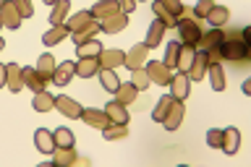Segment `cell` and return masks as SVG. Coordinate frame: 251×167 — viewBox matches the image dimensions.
<instances>
[{"mask_svg": "<svg viewBox=\"0 0 251 167\" xmlns=\"http://www.w3.org/2000/svg\"><path fill=\"white\" fill-rule=\"evenodd\" d=\"M249 42H251V31L249 29H230L223 37V60L241 63L249 58Z\"/></svg>", "mask_w": 251, "mask_h": 167, "instance_id": "obj_1", "label": "cell"}, {"mask_svg": "<svg viewBox=\"0 0 251 167\" xmlns=\"http://www.w3.org/2000/svg\"><path fill=\"white\" fill-rule=\"evenodd\" d=\"M66 26L71 31V37H74V42L81 45V42H86V39H94V34L100 31V21L94 19L89 11H81V13L71 16Z\"/></svg>", "mask_w": 251, "mask_h": 167, "instance_id": "obj_2", "label": "cell"}, {"mask_svg": "<svg viewBox=\"0 0 251 167\" xmlns=\"http://www.w3.org/2000/svg\"><path fill=\"white\" fill-rule=\"evenodd\" d=\"M176 29H178V42H183L188 47H194L196 50V45H199V39H201V26H199V21H196V16L188 11H183V16H178L176 19Z\"/></svg>", "mask_w": 251, "mask_h": 167, "instance_id": "obj_3", "label": "cell"}, {"mask_svg": "<svg viewBox=\"0 0 251 167\" xmlns=\"http://www.w3.org/2000/svg\"><path fill=\"white\" fill-rule=\"evenodd\" d=\"M223 37H225V29H209L204 31L199 45H196V50H201L204 55H207V63L212 66V63H220L223 60Z\"/></svg>", "mask_w": 251, "mask_h": 167, "instance_id": "obj_4", "label": "cell"}, {"mask_svg": "<svg viewBox=\"0 0 251 167\" xmlns=\"http://www.w3.org/2000/svg\"><path fill=\"white\" fill-rule=\"evenodd\" d=\"M144 71H147L149 81H152V84H160V86H168L170 78H173L170 71L165 68L162 63H157V60H147V63H144Z\"/></svg>", "mask_w": 251, "mask_h": 167, "instance_id": "obj_5", "label": "cell"}, {"mask_svg": "<svg viewBox=\"0 0 251 167\" xmlns=\"http://www.w3.org/2000/svg\"><path fill=\"white\" fill-rule=\"evenodd\" d=\"M191 78H188V73H176L170 78V97L173 99H188V94H191Z\"/></svg>", "mask_w": 251, "mask_h": 167, "instance_id": "obj_6", "label": "cell"}, {"mask_svg": "<svg viewBox=\"0 0 251 167\" xmlns=\"http://www.w3.org/2000/svg\"><path fill=\"white\" fill-rule=\"evenodd\" d=\"M55 110H60V113L66 118H71V120H78V118H81V105H78L76 99L66 97V94L55 97Z\"/></svg>", "mask_w": 251, "mask_h": 167, "instance_id": "obj_7", "label": "cell"}, {"mask_svg": "<svg viewBox=\"0 0 251 167\" xmlns=\"http://www.w3.org/2000/svg\"><path fill=\"white\" fill-rule=\"evenodd\" d=\"M5 86H8L13 94L21 92L24 73H21V66H19V63H5Z\"/></svg>", "mask_w": 251, "mask_h": 167, "instance_id": "obj_8", "label": "cell"}, {"mask_svg": "<svg viewBox=\"0 0 251 167\" xmlns=\"http://www.w3.org/2000/svg\"><path fill=\"white\" fill-rule=\"evenodd\" d=\"M183 115H186L183 102H180V99H173V107L168 110V115H165L162 125H165L168 131H176V128H180V120H183Z\"/></svg>", "mask_w": 251, "mask_h": 167, "instance_id": "obj_9", "label": "cell"}, {"mask_svg": "<svg viewBox=\"0 0 251 167\" xmlns=\"http://www.w3.org/2000/svg\"><path fill=\"white\" fill-rule=\"evenodd\" d=\"M89 13H92L97 21H105V19H110V16L121 13V5H118V0H97Z\"/></svg>", "mask_w": 251, "mask_h": 167, "instance_id": "obj_10", "label": "cell"}, {"mask_svg": "<svg viewBox=\"0 0 251 167\" xmlns=\"http://www.w3.org/2000/svg\"><path fill=\"white\" fill-rule=\"evenodd\" d=\"M81 120H84L86 125H92V128H100V131L110 125V118H107L105 110H94V107L81 110Z\"/></svg>", "mask_w": 251, "mask_h": 167, "instance_id": "obj_11", "label": "cell"}, {"mask_svg": "<svg viewBox=\"0 0 251 167\" xmlns=\"http://www.w3.org/2000/svg\"><path fill=\"white\" fill-rule=\"evenodd\" d=\"M21 73H24V86H29L31 92H45L47 89V78L39 73L37 68H21Z\"/></svg>", "mask_w": 251, "mask_h": 167, "instance_id": "obj_12", "label": "cell"}, {"mask_svg": "<svg viewBox=\"0 0 251 167\" xmlns=\"http://www.w3.org/2000/svg\"><path fill=\"white\" fill-rule=\"evenodd\" d=\"M0 19H3V26H8V29L21 26V13L16 11V5L11 0H3V5H0Z\"/></svg>", "mask_w": 251, "mask_h": 167, "instance_id": "obj_13", "label": "cell"}, {"mask_svg": "<svg viewBox=\"0 0 251 167\" xmlns=\"http://www.w3.org/2000/svg\"><path fill=\"white\" fill-rule=\"evenodd\" d=\"M128 26V13H115L110 16V19L100 21V31H105V34H118V31H123Z\"/></svg>", "mask_w": 251, "mask_h": 167, "instance_id": "obj_14", "label": "cell"}, {"mask_svg": "<svg viewBox=\"0 0 251 167\" xmlns=\"http://www.w3.org/2000/svg\"><path fill=\"white\" fill-rule=\"evenodd\" d=\"M76 76V63L74 60H63L58 68H55V73H52V84H58V86H66L71 84V78Z\"/></svg>", "mask_w": 251, "mask_h": 167, "instance_id": "obj_15", "label": "cell"}, {"mask_svg": "<svg viewBox=\"0 0 251 167\" xmlns=\"http://www.w3.org/2000/svg\"><path fill=\"white\" fill-rule=\"evenodd\" d=\"M144 63H147V47L144 45H133L131 50L126 52V63H123L126 68L136 71V68H144Z\"/></svg>", "mask_w": 251, "mask_h": 167, "instance_id": "obj_16", "label": "cell"}, {"mask_svg": "<svg viewBox=\"0 0 251 167\" xmlns=\"http://www.w3.org/2000/svg\"><path fill=\"white\" fill-rule=\"evenodd\" d=\"M105 113H107V118H110V123H118V125H128V110H126L118 99H113V102H107L105 105Z\"/></svg>", "mask_w": 251, "mask_h": 167, "instance_id": "obj_17", "label": "cell"}, {"mask_svg": "<svg viewBox=\"0 0 251 167\" xmlns=\"http://www.w3.org/2000/svg\"><path fill=\"white\" fill-rule=\"evenodd\" d=\"M207 55H204L201 50H196L194 52V63H191V68H188V78L191 81H201L204 76H207Z\"/></svg>", "mask_w": 251, "mask_h": 167, "instance_id": "obj_18", "label": "cell"}, {"mask_svg": "<svg viewBox=\"0 0 251 167\" xmlns=\"http://www.w3.org/2000/svg\"><path fill=\"white\" fill-rule=\"evenodd\" d=\"M204 21H209L212 29H223L227 21H230V11L225 5H212V11L204 16Z\"/></svg>", "mask_w": 251, "mask_h": 167, "instance_id": "obj_19", "label": "cell"}, {"mask_svg": "<svg viewBox=\"0 0 251 167\" xmlns=\"http://www.w3.org/2000/svg\"><path fill=\"white\" fill-rule=\"evenodd\" d=\"M100 58H78L76 63V76H81V78H92V76H97L100 73Z\"/></svg>", "mask_w": 251, "mask_h": 167, "instance_id": "obj_20", "label": "cell"}, {"mask_svg": "<svg viewBox=\"0 0 251 167\" xmlns=\"http://www.w3.org/2000/svg\"><path fill=\"white\" fill-rule=\"evenodd\" d=\"M34 146H37L42 154H52V152H55V139H52V133L47 131V128H37V131H34Z\"/></svg>", "mask_w": 251, "mask_h": 167, "instance_id": "obj_21", "label": "cell"}, {"mask_svg": "<svg viewBox=\"0 0 251 167\" xmlns=\"http://www.w3.org/2000/svg\"><path fill=\"white\" fill-rule=\"evenodd\" d=\"M126 63V52L123 50H102L100 52V66L102 68H118V66H123Z\"/></svg>", "mask_w": 251, "mask_h": 167, "instance_id": "obj_22", "label": "cell"}, {"mask_svg": "<svg viewBox=\"0 0 251 167\" xmlns=\"http://www.w3.org/2000/svg\"><path fill=\"white\" fill-rule=\"evenodd\" d=\"M52 165L55 167H71V165H78V157L74 152V146H68V149H55L52 152Z\"/></svg>", "mask_w": 251, "mask_h": 167, "instance_id": "obj_23", "label": "cell"}, {"mask_svg": "<svg viewBox=\"0 0 251 167\" xmlns=\"http://www.w3.org/2000/svg\"><path fill=\"white\" fill-rule=\"evenodd\" d=\"M238 144H241V133L235 128H225L223 131V144H220V149H223L225 154H235L238 152Z\"/></svg>", "mask_w": 251, "mask_h": 167, "instance_id": "obj_24", "label": "cell"}, {"mask_svg": "<svg viewBox=\"0 0 251 167\" xmlns=\"http://www.w3.org/2000/svg\"><path fill=\"white\" fill-rule=\"evenodd\" d=\"M68 11H71V0H55L52 13H50V24H52V26H63V21L68 19Z\"/></svg>", "mask_w": 251, "mask_h": 167, "instance_id": "obj_25", "label": "cell"}, {"mask_svg": "<svg viewBox=\"0 0 251 167\" xmlns=\"http://www.w3.org/2000/svg\"><path fill=\"white\" fill-rule=\"evenodd\" d=\"M162 37H165V24L162 21H152V26H149V31H147L144 47H147V50H154V47L162 42Z\"/></svg>", "mask_w": 251, "mask_h": 167, "instance_id": "obj_26", "label": "cell"}, {"mask_svg": "<svg viewBox=\"0 0 251 167\" xmlns=\"http://www.w3.org/2000/svg\"><path fill=\"white\" fill-rule=\"evenodd\" d=\"M152 13H154V19H157V21H162V24H165V29H176V16H173L168 8L160 3V0H154V3H152Z\"/></svg>", "mask_w": 251, "mask_h": 167, "instance_id": "obj_27", "label": "cell"}, {"mask_svg": "<svg viewBox=\"0 0 251 167\" xmlns=\"http://www.w3.org/2000/svg\"><path fill=\"white\" fill-rule=\"evenodd\" d=\"M136 86H133L131 81H126V84H121L115 89V99L121 102V105H133V102H136Z\"/></svg>", "mask_w": 251, "mask_h": 167, "instance_id": "obj_28", "label": "cell"}, {"mask_svg": "<svg viewBox=\"0 0 251 167\" xmlns=\"http://www.w3.org/2000/svg\"><path fill=\"white\" fill-rule=\"evenodd\" d=\"M194 47H188L180 42V50H178V73H188V68H191V63H194Z\"/></svg>", "mask_w": 251, "mask_h": 167, "instance_id": "obj_29", "label": "cell"}, {"mask_svg": "<svg viewBox=\"0 0 251 167\" xmlns=\"http://www.w3.org/2000/svg\"><path fill=\"white\" fill-rule=\"evenodd\" d=\"M100 52H102V45L97 42V39H86V42L76 45L78 58H100Z\"/></svg>", "mask_w": 251, "mask_h": 167, "instance_id": "obj_30", "label": "cell"}, {"mask_svg": "<svg viewBox=\"0 0 251 167\" xmlns=\"http://www.w3.org/2000/svg\"><path fill=\"white\" fill-rule=\"evenodd\" d=\"M209 71V84L215 92H223L225 89V73H223V66L220 63H212V66H207Z\"/></svg>", "mask_w": 251, "mask_h": 167, "instance_id": "obj_31", "label": "cell"}, {"mask_svg": "<svg viewBox=\"0 0 251 167\" xmlns=\"http://www.w3.org/2000/svg\"><path fill=\"white\" fill-rule=\"evenodd\" d=\"M31 107H34L37 113H50V110L55 107V97H52V94H47V92H37Z\"/></svg>", "mask_w": 251, "mask_h": 167, "instance_id": "obj_32", "label": "cell"}, {"mask_svg": "<svg viewBox=\"0 0 251 167\" xmlns=\"http://www.w3.org/2000/svg\"><path fill=\"white\" fill-rule=\"evenodd\" d=\"M55 68H58V63H55L52 55H42V58L37 60V71L42 73L47 81H52V73H55Z\"/></svg>", "mask_w": 251, "mask_h": 167, "instance_id": "obj_33", "label": "cell"}, {"mask_svg": "<svg viewBox=\"0 0 251 167\" xmlns=\"http://www.w3.org/2000/svg\"><path fill=\"white\" fill-rule=\"evenodd\" d=\"M68 34H71V31H68L66 24H63V26H52L47 34H42V42H45V45H58V42H63Z\"/></svg>", "mask_w": 251, "mask_h": 167, "instance_id": "obj_34", "label": "cell"}, {"mask_svg": "<svg viewBox=\"0 0 251 167\" xmlns=\"http://www.w3.org/2000/svg\"><path fill=\"white\" fill-rule=\"evenodd\" d=\"M100 84L105 86L107 92H113V94H115L118 86H121V81H118V76H115L113 68H100Z\"/></svg>", "mask_w": 251, "mask_h": 167, "instance_id": "obj_35", "label": "cell"}, {"mask_svg": "<svg viewBox=\"0 0 251 167\" xmlns=\"http://www.w3.org/2000/svg\"><path fill=\"white\" fill-rule=\"evenodd\" d=\"M102 136H105V141H118V139H126V136H128V125L110 123L107 128H102Z\"/></svg>", "mask_w": 251, "mask_h": 167, "instance_id": "obj_36", "label": "cell"}, {"mask_svg": "<svg viewBox=\"0 0 251 167\" xmlns=\"http://www.w3.org/2000/svg\"><path fill=\"white\" fill-rule=\"evenodd\" d=\"M173 107V97L170 94H165V97H160L157 99V107H154V113H152V118L157 123H162L165 120V115H168V110Z\"/></svg>", "mask_w": 251, "mask_h": 167, "instance_id": "obj_37", "label": "cell"}, {"mask_svg": "<svg viewBox=\"0 0 251 167\" xmlns=\"http://www.w3.org/2000/svg\"><path fill=\"white\" fill-rule=\"evenodd\" d=\"M178 50H180V42H168V50H165V60H162V66L173 71L178 66Z\"/></svg>", "mask_w": 251, "mask_h": 167, "instance_id": "obj_38", "label": "cell"}, {"mask_svg": "<svg viewBox=\"0 0 251 167\" xmlns=\"http://www.w3.org/2000/svg\"><path fill=\"white\" fill-rule=\"evenodd\" d=\"M52 139H55V149H58V146H60V149L74 146V133H71L68 128H63V125H60V128L52 133Z\"/></svg>", "mask_w": 251, "mask_h": 167, "instance_id": "obj_39", "label": "cell"}, {"mask_svg": "<svg viewBox=\"0 0 251 167\" xmlns=\"http://www.w3.org/2000/svg\"><path fill=\"white\" fill-rule=\"evenodd\" d=\"M131 84L136 86V92H147V86L152 81H149V76H147L144 68H136V71H131Z\"/></svg>", "mask_w": 251, "mask_h": 167, "instance_id": "obj_40", "label": "cell"}, {"mask_svg": "<svg viewBox=\"0 0 251 167\" xmlns=\"http://www.w3.org/2000/svg\"><path fill=\"white\" fill-rule=\"evenodd\" d=\"M16 5V11L21 13V19H29L31 13H34V5H31V0H11Z\"/></svg>", "mask_w": 251, "mask_h": 167, "instance_id": "obj_41", "label": "cell"}, {"mask_svg": "<svg viewBox=\"0 0 251 167\" xmlns=\"http://www.w3.org/2000/svg\"><path fill=\"white\" fill-rule=\"evenodd\" d=\"M212 5H215V0H199V3H196V8H194V16L196 19H204V16H207L209 11H212Z\"/></svg>", "mask_w": 251, "mask_h": 167, "instance_id": "obj_42", "label": "cell"}, {"mask_svg": "<svg viewBox=\"0 0 251 167\" xmlns=\"http://www.w3.org/2000/svg\"><path fill=\"white\" fill-rule=\"evenodd\" d=\"M160 3H162L165 8H168V11H170L173 16H176V19H178V16H183V11H186V5L180 3V0H160Z\"/></svg>", "mask_w": 251, "mask_h": 167, "instance_id": "obj_43", "label": "cell"}, {"mask_svg": "<svg viewBox=\"0 0 251 167\" xmlns=\"http://www.w3.org/2000/svg\"><path fill=\"white\" fill-rule=\"evenodd\" d=\"M207 144L215 146V149H220V144H223V131H220V128L207 131Z\"/></svg>", "mask_w": 251, "mask_h": 167, "instance_id": "obj_44", "label": "cell"}, {"mask_svg": "<svg viewBox=\"0 0 251 167\" xmlns=\"http://www.w3.org/2000/svg\"><path fill=\"white\" fill-rule=\"evenodd\" d=\"M118 5H121V13H133L136 0H118Z\"/></svg>", "mask_w": 251, "mask_h": 167, "instance_id": "obj_45", "label": "cell"}, {"mask_svg": "<svg viewBox=\"0 0 251 167\" xmlns=\"http://www.w3.org/2000/svg\"><path fill=\"white\" fill-rule=\"evenodd\" d=\"M0 86H5V66L0 63Z\"/></svg>", "mask_w": 251, "mask_h": 167, "instance_id": "obj_46", "label": "cell"}, {"mask_svg": "<svg viewBox=\"0 0 251 167\" xmlns=\"http://www.w3.org/2000/svg\"><path fill=\"white\" fill-rule=\"evenodd\" d=\"M3 47H5V39H3V37H0V50H3Z\"/></svg>", "mask_w": 251, "mask_h": 167, "instance_id": "obj_47", "label": "cell"}, {"mask_svg": "<svg viewBox=\"0 0 251 167\" xmlns=\"http://www.w3.org/2000/svg\"><path fill=\"white\" fill-rule=\"evenodd\" d=\"M42 3H47V5H55V0H42Z\"/></svg>", "mask_w": 251, "mask_h": 167, "instance_id": "obj_48", "label": "cell"}, {"mask_svg": "<svg viewBox=\"0 0 251 167\" xmlns=\"http://www.w3.org/2000/svg\"><path fill=\"white\" fill-rule=\"evenodd\" d=\"M0 29H3V19H0Z\"/></svg>", "mask_w": 251, "mask_h": 167, "instance_id": "obj_49", "label": "cell"}, {"mask_svg": "<svg viewBox=\"0 0 251 167\" xmlns=\"http://www.w3.org/2000/svg\"><path fill=\"white\" fill-rule=\"evenodd\" d=\"M136 3H147V0H136Z\"/></svg>", "mask_w": 251, "mask_h": 167, "instance_id": "obj_50", "label": "cell"}, {"mask_svg": "<svg viewBox=\"0 0 251 167\" xmlns=\"http://www.w3.org/2000/svg\"><path fill=\"white\" fill-rule=\"evenodd\" d=\"M0 5H3V0H0Z\"/></svg>", "mask_w": 251, "mask_h": 167, "instance_id": "obj_51", "label": "cell"}]
</instances>
